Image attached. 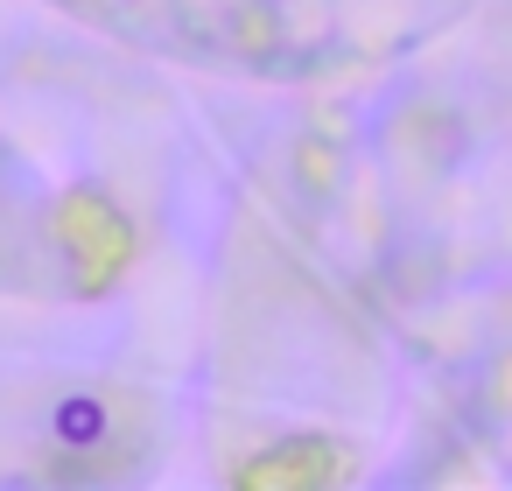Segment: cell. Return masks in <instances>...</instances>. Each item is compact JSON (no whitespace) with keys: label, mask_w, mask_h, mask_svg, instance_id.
<instances>
[{"label":"cell","mask_w":512,"mask_h":491,"mask_svg":"<svg viewBox=\"0 0 512 491\" xmlns=\"http://www.w3.org/2000/svg\"><path fill=\"white\" fill-rule=\"evenodd\" d=\"M64 22L218 78H316L344 57V0H43Z\"/></svg>","instance_id":"6da1fadb"}]
</instances>
